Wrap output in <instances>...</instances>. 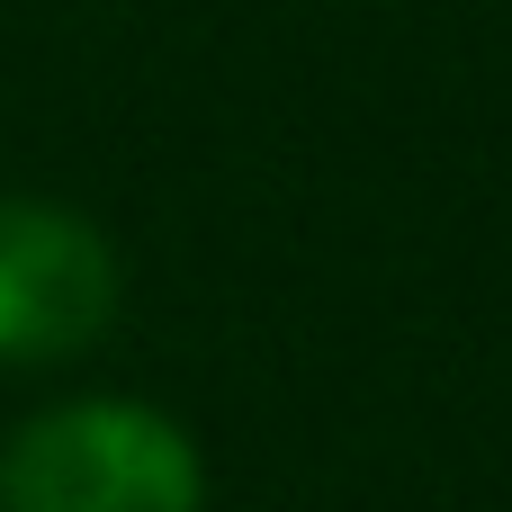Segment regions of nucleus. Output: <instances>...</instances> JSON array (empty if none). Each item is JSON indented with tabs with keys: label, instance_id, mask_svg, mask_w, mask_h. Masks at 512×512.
Returning <instances> with one entry per match:
<instances>
[{
	"label": "nucleus",
	"instance_id": "2",
	"mask_svg": "<svg viewBox=\"0 0 512 512\" xmlns=\"http://www.w3.org/2000/svg\"><path fill=\"white\" fill-rule=\"evenodd\" d=\"M117 252L90 216L54 198H0V360L45 369L108 333Z\"/></svg>",
	"mask_w": 512,
	"mask_h": 512
},
{
	"label": "nucleus",
	"instance_id": "1",
	"mask_svg": "<svg viewBox=\"0 0 512 512\" xmlns=\"http://www.w3.org/2000/svg\"><path fill=\"white\" fill-rule=\"evenodd\" d=\"M207 468L189 432L135 396H81L36 414L0 450V512H198Z\"/></svg>",
	"mask_w": 512,
	"mask_h": 512
}]
</instances>
